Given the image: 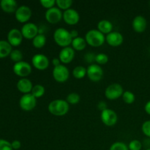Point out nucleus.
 Returning a JSON list of instances; mask_svg holds the SVG:
<instances>
[{"mask_svg": "<svg viewBox=\"0 0 150 150\" xmlns=\"http://www.w3.org/2000/svg\"><path fill=\"white\" fill-rule=\"evenodd\" d=\"M70 105L66 100L62 99L54 100L48 105L50 114L57 117H62L68 113Z\"/></svg>", "mask_w": 150, "mask_h": 150, "instance_id": "obj_1", "label": "nucleus"}, {"mask_svg": "<svg viewBox=\"0 0 150 150\" xmlns=\"http://www.w3.org/2000/svg\"><path fill=\"white\" fill-rule=\"evenodd\" d=\"M54 40L59 46L62 48L70 46L73 40L70 32L62 27L58 28L54 31Z\"/></svg>", "mask_w": 150, "mask_h": 150, "instance_id": "obj_2", "label": "nucleus"}, {"mask_svg": "<svg viewBox=\"0 0 150 150\" xmlns=\"http://www.w3.org/2000/svg\"><path fill=\"white\" fill-rule=\"evenodd\" d=\"M85 40L88 45L97 48L103 45L105 37L98 29H90L85 35Z\"/></svg>", "mask_w": 150, "mask_h": 150, "instance_id": "obj_3", "label": "nucleus"}, {"mask_svg": "<svg viewBox=\"0 0 150 150\" xmlns=\"http://www.w3.org/2000/svg\"><path fill=\"white\" fill-rule=\"evenodd\" d=\"M124 89L120 83H111L108 85L105 90V98L110 100H115L122 96Z\"/></svg>", "mask_w": 150, "mask_h": 150, "instance_id": "obj_4", "label": "nucleus"}, {"mask_svg": "<svg viewBox=\"0 0 150 150\" xmlns=\"http://www.w3.org/2000/svg\"><path fill=\"white\" fill-rule=\"evenodd\" d=\"M52 76L54 80L58 83H64L70 77V71L65 65L62 64L54 67Z\"/></svg>", "mask_w": 150, "mask_h": 150, "instance_id": "obj_5", "label": "nucleus"}, {"mask_svg": "<svg viewBox=\"0 0 150 150\" xmlns=\"http://www.w3.org/2000/svg\"><path fill=\"white\" fill-rule=\"evenodd\" d=\"M37 99L31 93L25 94L19 100V105L24 111H31L36 107Z\"/></svg>", "mask_w": 150, "mask_h": 150, "instance_id": "obj_6", "label": "nucleus"}, {"mask_svg": "<svg viewBox=\"0 0 150 150\" xmlns=\"http://www.w3.org/2000/svg\"><path fill=\"white\" fill-rule=\"evenodd\" d=\"M13 70L16 76L22 78H26L32 73V66L27 62L21 61L15 63L13 67Z\"/></svg>", "mask_w": 150, "mask_h": 150, "instance_id": "obj_7", "label": "nucleus"}, {"mask_svg": "<svg viewBox=\"0 0 150 150\" xmlns=\"http://www.w3.org/2000/svg\"><path fill=\"white\" fill-rule=\"evenodd\" d=\"M87 77L90 81L93 82H98L102 79L103 76V70L101 66L98 64H89L86 68Z\"/></svg>", "mask_w": 150, "mask_h": 150, "instance_id": "obj_8", "label": "nucleus"}, {"mask_svg": "<svg viewBox=\"0 0 150 150\" xmlns=\"http://www.w3.org/2000/svg\"><path fill=\"white\" fill-rule=\"evenodd\" d=\"M100 119L102 122L105 125L111 127L117 124L118 117H117V113L114 110L107 108V109L101 111Z\"/></svg>", "mask_w": 150, "mask_h": 150, "instance_id": "obj_9", "label": "nucleus"}, {"mask_svg": "<svg viewBox=\"0 0 150 150\" xmlns=\"http://www.w3.org/2000/svg\"><path fill=\"white\" fill-rule=\"evenodd\" d=\"M22 35L27 40H33L39 34V27L31 22L24 23L21 29Z\"/></svg>", "mask_w": 150, "mask_h": 150, "instance_id": "obj_10", "label": "nucleus"}, {"mask_svg": "<svg viewBox=\"0 0 150 150\" xmlns=\"http://www.w3.org/2000/svg\"><path fill=\"white\" fill-rule=\"evenodd\" d=\"M50 64L49 59L45 55L42 54H35L32 58V64L38 70H45Z\"/></svg>", "mask_w": 150, "mask_h": 150, "instance_id": "obj_11", "label": "nucleus"}, {"mask_svg": "<svg viewBox=\"0 0 150 150\" xmlns=\"http://www.w3.org/2000/svg\"><path fill=\"white\" fill-rule=\"evenodd\" d=\"M62 16L63 13L57 7H54L49 10H47L45 13V20L51 24L58 23L62 19Z\"/></svg>", "mask_w": 150, "mask_h": 150, "instance_id": "obj_12", "label": "nucleus"}, {"mask_svg": "<svg viewBox=\"0 0 150 150\" xmlns=\"http://www.w3.org/2000/svg\"><path fill=\"white\" fill-rule=\"evenodd\" d=\"M32 10L28 6L21 5L19 6L15 13L16 20L20 23H28L29 19L32 17Z\"/></svg>", "mask_w": 150, "mask_h": 150, "instance_id": "obj_13", "label": "nucleus"}, {"mask_svg": "<svg viewBox=\"0 0 150 150\" xmlns=\"http://www.w3.org/2000/svg\"><path fill=\"white\" fill-rule=\"evenodd\" d=\"M62 19L64 21L70 26L76 25L80 20V16L77 10L70 8L63 12Z\"/></svg>", "mask_w": 150, "mask_h": 150, "instance_id": "obj_14", "label": "nucleus"}, {"mask_svg": "<svg viewBox=\"0 0 150 150\" xmlns=\"http://www.w3.org/2000/svg\"><path fill=\"white\" fill-rule=\"evenodd\" d=\"M23 35L19 29L13 28L7 34V41L12 46H18L23 40Z\"/></svg>", "mask_w": 150, "mask_h": 150, "instance_id": "obj_15", "label": "nucleus"}, {"mask_svg": "<svg viewBox=\"0 0 150 150\" xmlns=\"http://www.w3.org/2000/svg\"><path fill=\"white\" fill-rule=\"evenodd\" d=\"M75 54H76L75 50L72 47H65V48H62V49L60 51L59 59L61 61L62 64H69L73 60Z\"/></svg>", "mask_w": 150, "mask_h": 150, "instance_id": "obj_16", "label": "nucleus"}, {"mask_svg": "<svg viewBox=\"0 0 150 150\" xmlns=\"http://www.w3.org/2000/svg\"><path fill=\"white\" fill-rule=\"evenodd\" d=\"M105 41L111 47H118L123 43V35L119 32H111L105 35Z\"/></svg>", "mask_w": 150, "mask_h": 150, "instance_id": "obj_17", "label": "nucleus"}, {"mask_svg": "<svg viewBox=\"0 0 150 150\" xmlns=\"http://www.w3.org/2000/svg\"><path fill=\"white\" fill-rule=\"evenodd\" d=\"M147 26V21L146 18L142 16H137L133 18L132 21V27L135 32L138 33L144 32Z\"/></svg>", "mask_w": 150, "mask_h": 150, "instance_id": "obj_18", "label": "nucleus"}, {"mask_svg": "<svg viewBox=\"0 0 150 150\" xmlns=\"http://www.w3.org/2000/svg\"><path fill=\"white\" fill-rule=\"evenodd\" d=\"M17 89L19 92L23 93V95L25 94L31 93L33 88V85H32V81L27 78H22L20 79L17 82Z\"/></svg>", "mask_w": 150, "mask_h": 150, "instance_id": "obj_19", "label": "nucleus"}, {"mask_svg": "<svg viewBox=\"0 0 150 150\" xmlns=\"http://www.w3.org/2000/svg\"><path fill=\"white\" fill-rule=\"evenodd\" d=\"M0 7L3 11L7 13H16L18 9V4L15 0H1Z\"/></svg>", "mask_w": 150, "mask_h": 150, "instance_id": "obj_20", "label": "nucleus"}, {"mask_svg": "<svg viewBox=\"0 0 150 150\" xmlns=\"http://www.w3.org/2000/svg\"><path fill=\"white\" fill-rule=\"evenodd\" d=\"M113 26L112 23L108 20H101L98 22V26H97V29L101 33L105 35H108L113 32Z\"/></svg>", "mask_w": 150, "mask_h": 150, "instance_id": "obj_21", "label": "nucleus"}, {"mask_svg": "<svg viewBox=\"0 0 150 150\" xmlns=\"http://www.w3.org/2000/svg\"><path fill=\"white\" fill-rule=\"evenodd\" d=\"M13 49L12 45L7 40H0V59L7 57L10 54Z\"/></svg>", "mask_w": 150, "mask_h": 150, "instance_id": "obj_22", "label": "nucleus"}, {"mask_svg": "<svg viewBox=\"0 0 150 150\" xmlns=\"http://www.w3.org/2000/svg\"><path fill=\"white\" fill-rule=\"evenodd\" d=\"M86 45H87V43H86L85 38H81V37H78V38H75V39H73L71 43L72 48L75 51H83V49H85Z\"/></svg>", "mask_w": 150, "mask_h": 150, "instance_id": "obj_23", "label": "nucleus"}, {"mask_svg": "<svg viewBox=\"0 0 150 150\" xmlns=\"http://www.w3.org/2000/svg\"><path fill=\"white\" fill-rule=\"evenodd\" d=\"M46 43V37L44 34H38L33 40H32V45L35 48H42L45 46Z\"/></svg>", "mask_w": 150, "mask_h": 150, "instance_id": "obj_24", "label": "nucleus"}, {"mask_svg": "<svg viewBox=\"0 0 150 150\" xmlns=\"http://www.w3.org/2000/svg\"><path fill=\"white\" fill-rule=\"evenodd\" d=\"M87 74V70L86 67L83 66H77L73 70V76L75 79H83Z\"/></svg>", "mask_w": 150, "mask_h": 150, "instance_id": "obj_25", "label": "nucleus"}, {"mask_svg": "<svg viewBox=\"0 0 150 150\" xmlns=\"http://www.w3.org/2000/svg\"><path fill=\"white\" fill-rule=\"evenodd\" d=\"M45 92V87L42 85L36 84L33 86L31 94L35 97V98H40L44 95Z\"/></svg>", "mask_w": 150, "mask_h": 150, "instance_id": "obj_26", "label": "nucleus"}, {"mask_svg": "<svg viewBox=\"0 0 150 150\" xmlns=\"http://www.w3.org/2000/svg\"><path fill=\"white\" fill-rule=\"evenodd\" d=\"M73 1L72 0H56V5L60 10H64V11L70 9Z\"/></svg>", "mask_w": 150, "mask_h": 150, "instance_id": "obj_27", "label": "nucleus"}, {"mask_svg": "<svg viewBox=\"0 0 150 150\" xmlns=\"http://www.w3.org/2000/svg\"><path fill=\"white\" fill-rule=\"evenodd\" d=\"M66 101L68 103V104H71V105H75L80 102L81 97L76 92H71V93L68 94V95L66 98Z\"/></svg>", "mask_w": 150, "mask_h": 150, "instance_id": "obj_28", "label": "nucleus"}, {"mask_svg": "<svg viewBox=\"0 0 150 150\" xmlns=\"http://www.w3.org/2000/svg\"><path fill=\"white\" fill-rule=\"evenodd\" d=\"M122 100L125 103L127 104H132L135 102L136 100V97L133 92H130V91H125L124 92L122 95Z\"/></svg>", "mask_w": 150, "mask_h": 150, "instance_id": "obj_29", "label": "nucleus"}, {"mask_svg": "<svg viewBox=\"0 0 150 150\" xmlns=\"http://www.w3.org/2000/svg\"><path fill=\"white\" fill-rule=\"evenodd\" d=\"M10 57L12 61L15 62H19L23 61V54L21 51L18 49H15L12 51L10 53Z\"/></svg>", "mask_w": 150, "mask_h": 150, "instance_id": "obj_30", "label": "nucleus"}, {"mask_svg": "<svg viewBox=\"0 0 150 150\" xmlns=\"http://www.w3.org/2000/svg\"><path fill=\"white\" fill-rule=\"evenodd\" d=\"M108 62V57L105 54L100 53V54H96V57H95V62L98 64H99L100 66L107 64Z\"/></svg>", "mask_w": 150, "mask_h": 150, "instance_id": "obj_31", "label": "nucleus"}, {"mask_svg": "<svg viewBox=\"0 0 150 150\" xmlns=\"http://www.w3.org/2000/svg\"><path fill=\"white\" fill-rule=\"evenodd\" d=\"M109 150H129V149L128 146L124 142H117L111 144Z\"/></svg>", "mask_w": 150, "mask_h": 150, "instance_id": "obj_32", "label": "nucleus"}, {"mask_svg": "<svg viewBox=\"0 0 150 150\" xmlns=\"http://www.w3.org/2000/svg\"><path fill=\"white\" fill-rule=\"evenodd\" d=\"M127 146L129 150H141L142 149V142L137 139L132 140Z\"/></svg>", "mask_w": 150, "mask_h": 150, "instance_id": "obj_33", "label": "nucleus"}, {"mask_svg": "<svg viewBox=\"0 0 150 150\" xmlns=\"http://www.w3.org/2000/svg\"><path fill=\"white\" fill-rule=\"evenodd\" d=\"M40 3L42 7L49 10L56 5V0H40Z\"/></svg>", "mask_w": 150, "mask_h": 150, "instance_id": "obj_34", "label": "nucleus"}, {"mask_svg": "<svg viewBox=\"0 0 150 150\" xmlns=\"http://www.w3.org/2000/svg\"><path fill=\"white\" fill-rule=\"evenodd\" d=\"M0 150H13L11 143L5 139H0Z\"/></svg>", "mask_w": 150, "mask_h": 150, "instance_id": "obj_35", "label": "nucleus"}, {"mask_svg": "<svg viewBox=\"0 0 150 150\" xmlns=\"http://www.w3.org/2000/svg\"><path fill=\"white\" fill-rule=\"evenodd\" d=\"M142 130L144 134L150 139V120L145 121L142 126Z\"/></svg>", "mask_w": 150, "mask_h": 150, "instance_id": "obj_36", "label": "nucleus"}, {"mask_svg": "<svg viewBox=\"0 0 150 150\" xmlns=\"http://www.w3.org/2000/svg\"><path fill=\"white\" fill-rule=\"evenodd\" d=\"M95 57L96 54H95L92 52H89L84 55V60L86 62L89 63V64H94V62H95Z\"/></svg>", "mask_w": 150, "mask_h": 150, "instance_id": "obj_37", "label": "nucleus"}, {"mask_svg": "<svg viewBox=\"0 0 150 150\" xmlns=\"http://www.w3.org/2000/svg\"><path fill=\"white\" fill-rule=\"evenodd\" d=\"M12 147H13V149H19L21 146V143L20 141L18 140H14L11 142Z\"/></svg>", "mask_w": 150, "mask_h": 150, "instance_id": "obj_38", "label": "nucleus"}, {"mask_svg": "<svg viewBox=\"0 0 150 150\" xmlns=\"http://www.w3.org/2000/svg\"><path fill=\"white\" fill-rule=\"evenodd\" d=\"M98 109H99L100 111H104V110L107 109L106 103L103 102V101H100V102H99V103L98 104Z\"/></svg>", "mask_w": 150, "mask_h": 150, "instance_id": "obj_39", "label": "nucleus"}, {"mask_svg": "<svg viewBox=\"0 0 150 150\" xmlns=\"http://www.w3.org/2000/svg\"><path fill=\"white\" fill-rule=\"evenodd\" d=\"M52 64L54 67H57V66L62 64V62L61 61H60L59 59V57L58 58H57V57H54L52 59Z\"/></svg>", "mask_w": 150, "mask_h": 150, "instance_id": "obj_40", "label": "nucleus"}, {"mask_svg": "<svg viewBox=\"0 0 150 150\" xmlns=\"http://www.w3.org/2000/svg\"><path fill=\"white\" fill-rule=\"evenodd\" d=\"M70 35H71L72 39H75V38L79 37V32H78L77 30H76V29H73V30H71L70 32Z\"/></svg>", "mask_w": 150, "mask_h": 150, "instance_id": "obj_41", "label": "nucleus"}, {"mask_svg": "<svg viewBox=\"0 0 150 150\" xmlns=\"http://www.w3.org/2000/svg\"><path fill=\"white\" fill-rule=\"evenodd\" d=\"M144 110H145V111H146V114L150 115V100L148 101V102L145 104Z\"/></svg>", "mask_w": 150, "mask_h": 150, "instance_id": "obj_42", "label": "nucleus"}, {"mask_svg": "<svg viewBox=\"0 0 150 150\" xmlns=\"http://www.w3.org/2000/svg\"><path fill=\"white\" fill-rule=\"evenodd\" d=\"M144 144H145V146L147 147V149H149L150 148V139H146V140H145Z\"/></svg>", "mask_w": 150, "mask_h": 150, "instance_id": "obj_43", "label": "nucleus"}, {"mask_svg": "<svg viewBox=\"0 0 150 150\" xmlns=\"http://www.w3.org/2000/svg\"><path fill=\"white\" fill-rule=\"evenodd\" d=\"M146 150H150V148H149V149H146Z\"/></svg>", "mask_w": 150, "mask_h": 150, "instance_id": "obj_44", "label": "nucleus"}, {"mask_svg": "<svg viewBox=\"0 0 150 150\" xmlns=\"http://www.w3.org/2000/svg\"><path fill=\"white\" fill-rule=\"evenodd\" d=\"M149 6H150V2H149Z\"/></svg>", "mask_w": 150, "mask_h": 150, "instance_id": "obj_45", "label": "nucleus"}]
</instances>
